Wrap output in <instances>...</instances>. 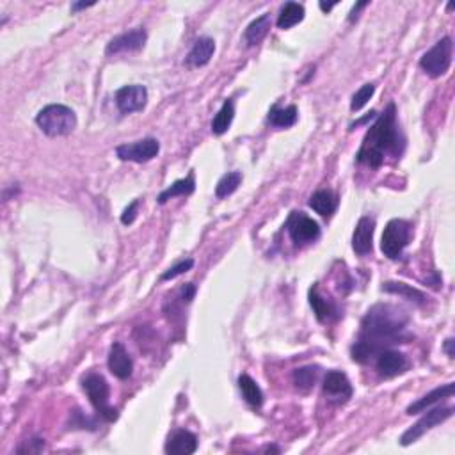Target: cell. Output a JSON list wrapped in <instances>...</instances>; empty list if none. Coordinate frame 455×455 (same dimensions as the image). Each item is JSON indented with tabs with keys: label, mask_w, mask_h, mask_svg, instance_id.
I'll list each match as a JSON object with an SVG mask.
<instances>
[{
	"label": "cell",
	"mask_w": 455,
	"mask_h": 455,
	"mask_svg": "<svg viewBox=\"0 0 455 455\" xmlns=\"http://www.w3.org/2000/svg\"><path fill=\"white\" fill-rule=\"evenodd\" d=\"M409 315L393 304H375L366 311L361 320L359 338L353 345V359L368 363L381 351L395 344H404L411 335L406 333Z\"/></svg>",
	"instance_id": "obj_1"
},
{
	"label": "cell",
	"mask_w": 455,
	"mask_h": 455,
	"mask_svg": "<svg viewBox=\"0 0 455 455\" xmlns=\"http://www.w3.org/2000/svg\"><path fill=\"white\" fill-rule=\"evenodd\" d=\"M404 150V135L400 132L399 121H397L395 103H388L382 114L375 120L372 126H368L363 144L357 151V162L379 169L384 164L388 155L399 157Z\"/></svg>",
	"instance_id": "obj_2"
},
{
	"label": "cell",
	"mask_w": 455,
	"mask_h": 455,
	"mask_svg": "<svg viewBox=\"0 0 455 455\" xmlns=\"http://www.w3.org/2000/svg\"><path fill=\"white\" fill-rule=\"evenodd\" d=\"M36 125L41 132L47 133L48 137H60L68 135L77 126V116L74 109L66 107L63 103H50L43 107L36 116Z\"/></svg>",
	"instance_id": "obj_3"
},
{
	"label": "cell",
	"mask_w": 455,
	"mask_h": 455,
	"mask_svg": "<svg viewBox=\"0 0 455 455\" xmlns=\"http://www.w3.org/2000/svg\"><path fill=\"white\" fill-rule=\"evenodd\" d=\"M82 388L87 393L91 406L96 409L100 417L107 421L118 420V411L111 406V388H109L105 377L100 374H87L82 379Z\"/></svg>",
	"instance_id": "obj_4"
},
{
	"label": "cell",
	"mask_w": 455,
	"mask_h": 455,
	"mask_svg": "<svg viewBox=\"0 0 455 455\" xmlns=\"http://www.w3.org/2000/svg\"><path fill=\"white\" fill-rule=\"evenodd\" d=\"M452 56H454V43H452V38L447 36V38L439 39L438 43L423 54V57L420 59V68L429 77L439 78L450 69Z\"/></svg>",
	"instance_id": "obj_5"
},
{
	"label": "cell",
	"mask_w": 455,
	"mask_h": 455,
	"mask_svg": "<svg viewBox=\"0 0 455 455\" xmlns=\"http://www.w3.org/2000/svg\"><path fill=\"white\" fill-rule=\"evenodd\" d=\"M411 241V224L404 219H391L386 224L381 238V251L390 260L402 256V251Z\"/></svg>",
	"instance_id": "obj_6"
},
{
	"label": "cell",
	"mask_w": 455,
	"mask_h": 455,
	"mask_svg": "<svg viewBox=\"0 0 455 455\" xmlns=\"http://www.w3.org/2000/svg\"><path fill=\"white\" fill-rule=\"evenodd\" d=\"M452 414H454V408L430 409V411H427L425 414L414 423V425L409 427V429L402 434L400 445H402V447H409V445H412L414 441H418L423 434L429 432L430 429H434V427L443 423V421H447Z\"/></svg>",
	"instance_id": "obj_7"
},
{
	"label": "cell",
	"mask_w": 455,
	"mask_h": 455,
	"mask_svg": "<svg viewBox=\"0 0 455 455\" xmlns=\"http://www.w3.org/2000/svg\"><path fill=\"white\" fill-rule=\"evenodd\" d=\"M160 151V142L153 137L141 139V141L129 142V144H121L116 148L118 159L123 162H150L153 160Z\"/></svg>",
	"instance_id": "obj_8"
},
{
	"label": "cell",
	"mask_w": 455,
	"mask_h": 455,
	"mask_svg": "<svg viewBox=\"0 0 455 455\" xmlns=\"http://www.w3.org/2000/svg\"><path fill=\"white\" fill-rule=\"evenodd\" d=\"M287 230L292 236V241L299 245L315 242L320 236V226L317 221H313L302 212L290 214V217L287 219Z\"/></svg>",
	"instance_id": "obj_9"
},
{
	"label": "cell",
	"mask_w": 455,
	"mask_h": 455,
	"mask_svg": "<svg viewBox=\"0 0 455 455\" xmlns=\"http://www.w3.org/2000/svg\"><path fill=\"white\" fill-rule=\"evenodd\" d=\"M148 89L141 84H130L116 91V105L121 114H132L146 107Z\"/></svg>",
	"instance_id": "obj_10"
},
{
	"label": "cell",
	"mask_w": 455,
	"mask_h": 455,
	"mask_svg": "<svg viewBox=\"0 0 455 455\" xmlns=\"http://www.w3.org/2000/svg\"><path fill=\"white\" fill-rule=\"evenodd\" d=\"M322 388L324 393H326L331 400L340 402V404H342V402H347L354 393L353 384H351L348 377L344 372H340V370H331V372H327L326 377H324Z\"/></svg>",
	"instance_id": "obj_11"
},
{
	"label": "cell",
	"mask_w": 455,
	"mask_h": 455,
	"mask_svg": "<svg viewBox=\"0 0 455 455\" xmlns=\"http://www.w3.org/2000/svg\"><path fill=\"white\" fill-rule=\"evenodd\" d=\"M148 34L146 30L139 27V29H133L125 34H120L116 38H112L109 41L107 48H105V54L112 56V54H125V52H137L144 47L146 43Z\"/></svg>",
	"instance_id": "obj_12"
},
{
	"label": "cell",
	"mask_w": 455,
	"mask_h": 455,
	"mask_svg": "<svg viewBox=\"0 0 455 455\" xmlns=\"http://www.w3.org/2000/svg\"><path fill=\"white\" fill-rule=\"evenodd\" d=\"M377 372L382 377H397V375L404 374L409 368V361L406 354L399 353V351H391V348H384L377 354V361H375Z\"/></svg>",
	"instance_id": "obj_13"
},
{
	"label": "cell",
	"mask_w": 455,
	"mask_h": 455,
	"mask_svg": "<svg viewBox=\"0 0 455 455\" xmlns=\"http://www.w3.org/2000/svg\"><path fill=\"white\" fill-rule=\"evenodd\" d=\"M374 232H375V219L365 215L361 217L356 224V230H354L353 235V249L356 251L359 256H365V254L372 253L374 249Z\"/></svg>",
	"instance_id": "obj_14"
},
{
	"label": "cell",
	"mask_w": 455,
	"mask_h": 455,
	"mask_svg": "<svg viewBox=\"0 0 455 455\" xmlns=\"http://www.w3.org/2000/svg\"><path fill=\"white\" fill-rule=\"evenodd\" d=\"M109 370L114 377L125 381L132 375L133 372V361L130 357L129 351L125 348V345L120 344V342H114L111 345V351H109Z\"/></svg>",
	"instance_id": "obj_15"
},
{
	"label": "cell",
	"mask_w": 455,
	"mask_h": 455,
	"mask_svg": "<svg viewBox=\"0 0 455 455\" xmlns=\"http://www.w3.org/2000/svg\"><path fill=\"white\" fill-rule=\"evenodd\" d=\"M198 450V438L185 429H178L171 434L166 443V454L190 455Z\"/></svg>",
	"instance_id": "obj_16"
},
{
	"label": "cell",
	"mask_w": 455,
	"mask_h": 455,
	"mask_svg": "<svg viewBox=\"0 0 455 455\" xmlns=\"http://www.w3.org/2000/svg\"><path fill=\"white\" fill-rule=\"evenodd\" d=\"M455 391V384L454 382H448V384H443V386L436 388L430 393L423 395L421 399H418L417 402H412L411 406L408 408V414H418V412H423L430 408V406L438 404L439 400L443 399H450L454 395Z\"/></svg>",
	"instance_id": "obj_17"
},
{
	"label": "cell",
	"mask_w": 455,
	"mask_h": 455,
	"mask_svg": "<svg viewBox=\"0 0 455 455\" xmlns=\"http://www.w3.org/2000/svg\"><path fill=\"white\" fill-rule=\"evenodd\" d=\"M309 206L322 217H331L338 208V198L336 194L329 189L317 190V192L309 198Z\"/></svg>",
	"instance_id": "obj_18"
},
{
	"label": "cell",
	"mask_w": 455,
	"mask_h": 455,
	"mask_svg": "<svg viewBox=\"0 0 455 455\" xmlns=\"http://www.w3.org/2000/svg\"><path fill=\"white\" fill-rule=\"evenodd\" d=\"M214 52H215V41L212 38H206L205 36V38H199L198 41L194 43L192 50L189 52L187 60H189V65L199 68V66H205L210 63Z\"/></svg>",
	"instance_id": "obj_19"
},
{
	"label": "cell",
	"mask_w": 455,
	"mask_h": 455,
	"mask_svg": "<svg viewBox=\"0 0 455 455\" xmlns=\"http://www.w3.org/2000/svg\"><path fill=\"white\" fill-rule=\"evenodd\" d=\"M269 123L276 129H290L297 123L299 120V111H297L296 105H288V107H279V105H274V107L269 111V116H267Z\"/></svg>",
	"instance_id": "obj_20"
},
{
	"label": "cell",
	"mask_w": 455,
	"mask_h": 455,
	"mask_svg": "<svg viewBox=\"0 0 455 455\" xmlns=\"http://www.w3.org/2000/svg\"><path fill=\"white\" fill-rule=\"evenodd\" d=\"M309 304L313 308L315 317L318 318V322H327V320H331V318L336 315L335 302L324 299V297L320 296V292H318L317 285H313L311 290H309Z\"/></svg>",
	"instance_id": "obj_21"
},
{
	"label": "cell",
	"mask_w": 455,
	"mask_h": 455,
	"mask_svg": "<svg viewBox=\"0 0 455 455\" xmlns=\"http://www.w3.org/2000/svg\"><path fill=\"white\" fill-rule=\"evenodd\" d=\"M382 290L388 293H395V296L404 297V299L417 302V304H423V302L427 301L425 293L420 292L418 288L411 287V285L402 283V281H388V283L382 285Z\"/></svg>",
	"instance_id": "obj_22"
},
{
	"label": "cell",
	"mask_w": 455,
	"mask_h": 455,
	"mask_svg": "<svg viewBox=\"0 0 455 455\" xmlns=\"http://www.w3.org/2000/svg\"><path fill=\"white\" fill-rule=\"evenodd\" d=\"M238 388L242 391V397L251 408L260 409L263 406V391L260 390V386L256 384L253 377H249L247 374H242L238 377Z\"/></svg>",
	"instance_id": "obj_23"
},
{
	"label": "cell",
	"mask_w": 455,
	"mask_h": 455,
	"mask_svg": "<svg viewBox=\"0 0 455 455\" xmlns=\"http://www.w3.org/2000/svg\"><path fill=\"white\" fill-rule=\"evenodd\" d=\"M271 14H262L260 18L253 20V22L247 25L244 32V39L245 43L249 45V47H254L269 34V30H271Z\"/></svg>",
	"instance_id": "obj_24"
},
{
	"label": "cell",
	"mask_w": 455,
	"mask_h": 455,
	"mask_svg": "<svg viewBox=\"0 0 455 455\" xmlns=\"http://www.w3.org/2000/svg\"><path fill=\"white\" fill-rule=\"evenodd\" d=\"M304 20V5L297 4V2H287L281 8L278 16V27L279 29H292L299 22Z\"/></svg>",
	"instance_id": "obj_25"
},
{
	"label": "cell",
	"mask_w": 455,
	"mask_h": 455,
	"mask_svg": "<svg viewBox=\"0 0 455 455\" xmlns=\"http://www.w3.org/2000/svg\"><path fill=\"white\" fill-rule=\"evenodd\" d=\"M194 190H196V181H194V175L190 173L187 178L177 180L173 185H169L168 189L162 190L159 196V203L164 205V203H168L169 199L177 198V196H190Z\"/></svg>",
	"instance_id": "obj_26"
},
{
	"label": "cell",
	"mask_w": 455,
	"mask_h": 455,
	"mask_svg": "<svg viewBox=\"0 0 455 455\" xmlns=\"http://www.w3.org/2000/svg\"><path fill=\"white\" fill-rule=\"evenodd\" d=\"M233 118H235V105H233V100H224L223 107L219 109V112L215 114V118L212 120V132L215 135H223L230 130L233 123Z\"/></svg>",
	"instance_id": "obj_27"
},
{
	"label": "cell",
	"mask_w": 455,
	"mask_h": 455,
	"mask_svg": "<svg viewBox=\"0 0 455 455\" xmlns=\"http://www.w3.org/2000/svg\"><path fill=\"white\" fill-rule=\"evenodd\" d=\"M318 379L317 366H302L293 372V384L299 391H309Z\"/></svg>",
	"instance_id": "obj_28"
},
{
	"label": "cell",
	"mask_w": 455,
	"mask_h": 455,
	"mask_svg": "<svg viewBox=\"0 0 455 455\" xmlns=\"http://www.w3.org/2000/svg\"><path fill=\"white\" fill-rule=\"evenodd\" d=\"M241 181H242L241 171L228 173V175H224V177L217 181L215 196H217V198H226V196H230V194H233L236 189H238Z\"/></svg>",
	"instance_id": "obj_29"
},
{
	"label": "cell",
	"mask_w": 455,
	"mask_h": 455,
	"mask_svg": "<svg viewBox=\"0 0 455 455\" xmlns=\"http://www.w3.org/2000/svg\"><path fill=\"white\" fill-rule=\"evenodd\" d=\"M374 93H375L374 84H365V86H361L359 89L354 93L353 102H351V111L353 112L361 111V109L365 107L366 103H368V100L374 96Z\"/></svg>",
	"instance_id": "obj_30"
},
{
	"label": "cell",
	"mask_w": 455,
	"mask_h": 455,
	"mask_svg": "<svg viewBox=\"0 0 455 455\" xmlns=\"http://www.w3.org/2000/svg\"><path fill=\"white\" fill-rule=\"evenodd\" d=\"M194 265V260L192 258H187V260H181V262H178L177 265H173L171 269H168V271L164 272L162 274V281H169V279H175L178 278V276L185 274V272H189L190 269H192Z\"/></svg>",
	"instance_id": "obj_31"
},
{
	"label": "cell",
	"mask_w": 455,
	"mask_h": 455,
	"mask_svg": "<svg viewBox=\"0 0 455 455\" xmlns=\"http://www.w3.org/2000/svg\"><path fill=\"white\" fill-rule=\"evenodd\" d=\"M45 441L43 439H30V441H25L23 445H20L16 450V454H39V452L43 450Z\"/></svg>",
	"instance_id": "obj_32"
},
{
	"label": "cell",
	"mask_w": 455,
	"mask_h": 455,
	"mask_svg": "<svg viewBox=\"0 0 455 455\" xmlns=\"http://www.w3.org/2000/svg\"><path fill=\"white\" fill-rule=\"evenodd\" d=\"M137 208H139V199H135V201L130 203V205L125 208V212L121 214V223L125 224V226H130V224L135 221V217H137Z\"/></svg>",
	"instance_id": "obj_33"
},
{
	"label": "cell",
	"mask_w": 455,
	"mask_h": 455,
	"mask_svg": "<svg viewBox=\"0 0 455 455\" xmlns=\"http://www.w3.org/2000/svg\"><path fill=\"white\" fill-rule=\"evenodd\" d=\"M194 296H196V287H194L192 283H187L181 287V290H180L181 302H190L194 299Z\"/></svg>",
	"instance_id": "obj_34"
},
{
	"label": "cell",
	"mask_w": 455,
	"mask_h": 455,
	"mask_svg": "<svg viewBox=\"0 0 455 455\" xmlns=\"http://www.w3.org/2000/svg\"><path fill=\"white\" fill-rule=\"evenodd\" d=\"M366 5H368V2H359V4L354 5L353 11H351V14H348V22H354V20H356V18L359 16V14H357V13H359V11L363 8H366Z\"/></svg>",
	"instance_id": "obj_35"
},
{
	"label": "cell",
	"mask_w": 455,
	"mask_h": 455,
	"mask_svg": "<svg viewBox=\"0 0 455 455\" xmlns=\"http://www.w3.org/2000/svg\"><path fill=\"white\" fill-rule=\"evenodd\" d=\"M454 344H455V340H454V338H448L447 342H445V345H443V351H445V353H447V356L450 357V359H454V357H455V353H454Z\"/></svg>",
	"instance_id": "obj_36"
},
{
	"label": "cell",
	"mask_w": 455,
	"mask_h": 455,
	"mask_svg": "<svg viewBox=\"0 0 455 455\" xmlns=\"http://www.w3.org/2000/svg\"><path fill=\"white\" fill-rule=\"evenodd\" d=\"M374 118H375V112L372 111L366 118H363V120H359V121H356V123H353V125H351V129H356V126L363 125V123H366V121H368V120H374Z\"/></svg>",
	"instance_id": "obj_37"
},
{
	"label": "cell",
	"mask_w": 455,
	"mask_h": 455,
	"mask_svg": "<svg viewBox=\"0 0 455 455\" xmlns=\"http://www.w3.org/2000/svg\"><path fill=\"white\" fill-rule=\"evenodd\" d=\"M318 5H320V9H322V11L329 13L331 9H333L336 5V2H333V4H326V2H320V4H318Z\"/></svg>",
	"instance_id": "obj_38"
},
{
	"label": "cell",
	"mask_w": 455,
	"mask_h": 455,
	"mask_svg": "<svg viewBox=\"0 0 455 455\" xmlns=\"http://www.w3.org/2000/svg\"><path fill=\"white\" fill-rule=\"evenodd\" d=\"M91 5H95V4H74V5H71V11H78V9H87V8H91Z\"/></svg>",
	"instance_id": "obj_39"
},
{
	"label": "cell",
	"mask_w": 455,
	"mask_h": 455,
	"mask_svg": "<svg viewBox=\"0 0 455 455\" xmlns=\"http://www.w3.org/2000/svg\"><path fill=\"white\" fill-rule=\"evenodd\" d=\"M265 450H267V452H279V450H278V448H274V447H267V448H265Z\"/></svg>",
	"instance_id": "obj_40"
}]
</instances>
